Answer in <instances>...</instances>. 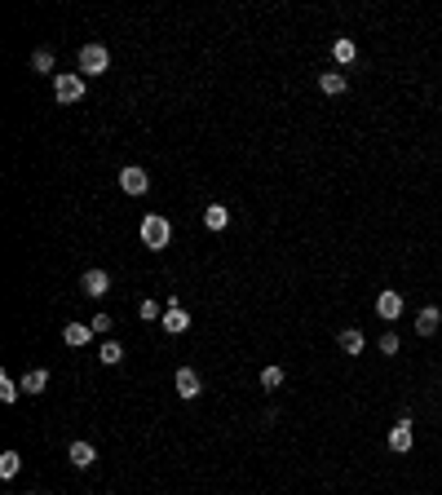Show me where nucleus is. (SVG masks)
I'll use <instances>...</instances> for the list:
<instances>
[{
  "label": "nucleus",
  "mask_w": 442,
  "mask_h": 495,
  "mask_svg": "<svg viewBox=\"0 0 442 495\" xmlns=\"http://www.w3.org/2000/svg\"><path fill=\"white\" fill-rule=\"evenodd\" d=\"M318 89H323L328 98H341V93L350 89V80H345V71H323V76H318Z\"/></svg>",
  "instance_id": "12"
},
{
  "label": "nucleus",
  "mask_w": 442,
  "mask_h": 495,
  "mask_svg": "<svg viewBox=\"0 0 442 495\" xmlns=\"http://www.w3.org/2000/svg\"><path fill=\"white\" fill-rule=\"evenodd\" d=\"M80 287H85V296H93V301H98V296H106V292H111V274H106V270H85V279H80Z\"/></svg>",
  "instance_id": "7"
},
{
  "label": "nucleus",
  "mask_w": 442,
  "mask_h": 495,
  "mask_svg": "<svg viewBox=\"0 0 442 495\" xmlns=\"http://www.w3.org/2000/svg\"><path fill=\"white\" fill-rule=\"evenodd\" d=\"M18 394H22V385H14L9 376H0V398H5V403H14Z\"/></svg>",
  "instance_id": "22"
},
{
  "label": "nucleus",
  "mask_w": 442,
  "mask_h": 495,
  "mask_svg": "<svg viewBox=\"0 0 442 495\" xmlns=\"http://www.w3.org/2000/svg\"><path fill=\"white\" fill-rule=\"evenodd\" d=\"M31 71L49 76V71H53V49H35V53H31Z\"/></svg>",
  "instance_id": "20"
},
{
  "label": "nucleus",
  "mask_w": 442,
  "mask_h": 495,
  "mask_svg": "<svg viewBox=\"0 0 442 495\" xmlns=\"http://www.w3.org/2000/svg\"><path fill=\"white\" fill-rule=\"evenodd\" d=\"M337 345H341V354H350V358H358L367 349V336L358 332V328H341V336H337Z\"/></svg>",
  "instance_id": "9"
},
{
  "label": "nucleus",
  "mask_w": 442,
  "mask_h": 495,
  "mask_svg": "<svg viewBox=\"0 0 442 495\" xmlns=\"http://www.w3.org/2000/svg\"><path fill=\"white\" fill-rule=\"evenodd\" d=\"M137 314H142V319H164V310L155 305V301H142V305H137Z\"/></svg>",
  "instance_id": "24"
},
{
  "label": "nucleus",
  "mask_w": 442,
  "mask_h": 495,
  "mask_svg": "<svg viewBox=\"0 0 442 495\" xmlns=\"http://www.w3.org/2000/svg\"><path fill=\"white\" fill-rule=\"evenodd\" d=\"M411 442H416V433H411V416H402L398 425L389 429V451H398V455H402V451H411Z\"/></svg>",
  "instance_id": "6"
},
{
  "label": "nucleus",
  "mask_w": 442,
  "mask_h": 495,
  "mask_svg": "<svg viewBox=\"0 0 442 495\" xmlns=\"http://www.w3.org/2000/svg\"><path fill=\"white\" fill-rule=\"evenodd\" d=\"M380 354H398V336H393V332L380 336Z\"/></svg>",
  "instance_id": "25"
},
{
  "label": "nucleus",
  "mask_w": 442,
  "mask_h": 495,
  "mask_svg": "<svg viewBox=\"0 0 442 495\" xmlns=\"http://www.w3.org/2000/svg\"><path fill=\"white\" fill-rule=\"evenodd\" d=\"M160 323H164V332H169V336H177V332H186V328H190V314H186L182 305H169Z\"/></svg>",
  "instance_id": "11"
},
{
  "label": "nucleus",
  "mask_w": 442,
  "mask_h": 495,
  "mask_svg": "<svg viewBox=\"0 0 442 495\" xmlns=\"http://www.w3.org/2000/svg\"><path fill=\"white\" fill-rule=\"evenodd\" d=\"M106 67H111L106 44H85L80 49V76H106Z\"/></svg>",
  "instance_id": "3"
},
{
  "label": "nucleus",
  "mask_w": 442,
  "mask_h": 495,
  "mask_svg": "<svg viewBox=\"0 0 442 495\" xmlns=\"http://www.w3.org/2000/svg\"><path fill=\"white\" fill-rule=\"evenodd\" d=\"M261 385H266V389H279V385H283V367H279V363L261 367Z\"/></svg>",
  "instance_id": "21"
},
{
  "label": "nucleus",
  "mask_w": 442,
  "mask_h": 495,
  "mask_svg": "<svg viewBox=\"0 0 442 495\" xmlns=\"http://www.w3.org/2000/svg\"><path fill=\"white\" fill-rule=\"evenodd\" d=\"M332 58H337V62H341V67H350V62H354V58H358V44L350 40V35H341V40H337V44H332Z\"/></svg>",
  "instance_id": "17"
},
{
  "label": "nucleus",
  "mask_w": 442,
  "mask_h": 495,
  "mask_svg": "<svg viewBox=\"0 0 442 495\" xmlns=\"http://www.w3.org/2000/svg\"><path fill=\"white\" fill-rule=\"evenodd\" d=\"M204 226H208V230H226V226H230V208H226V203H208V208H204Z\"/></svg>",
  "instance_id": "14"
},
{
  "label": "nucleus",
  "mask_w": 442,
  "mask_h": 495,
  "mask_svg": "<svg viewBox=\"0 0 442 495\" xmlns=\"http://www.w3.org/2000/svg\"><path fill=\"white\" fill-rule=\"evenodd\" d=\"M18 385H22L27 394H44V389H49V371H44V367H35V371H27V376H22Z\"/></svg>",
  "instance_id": "16"
},
{
  "label": "nucleus",
  "mask_w": 442,
  "mask_h": 495,
  "mask_svg": "<svg viewBox=\"0 0 442 495\" xmlns=\"http://www.w3.org/2000/svg\"><path fill=\"white\" fill-rule=\"evenodd\" d=\"M98 358H102L106 367H115L119 358H124V345H119V341H102V345H98Z\"/></svg>",
  "instance_id": "18"
},
{
  "label": "nucleus",
  "mask_w": 442,
  "mask_h": 495,
  "mask_svg": "<svg viewBox=\"0 0 442 495\" xmlns=\"http://www.w3.org/2000/svg\"><path fill=\"white\" fill-rule=\"evenodd\" d=\"M89 328H93V336L111 332V314H98V319H89Z\"/></svg>",
  "instance_id": "23"
},
{
  "label": "nucleus",
  "mask_w": 442,
  "mask_h": 495,
  "mask_svg": "<svg viewBox=\"0 0 442 495\" xmlns=\"http://www.w3.org/2000/svg\"><path fill=\"white\" fill-rule=\"evenodd\" d=\"M169 239H173V226H169L164 212H151L146 221H142V244H146V248L160 252V248H169Z\"/></svg>",
  "instance_id": "1"
},
{
  "label": "nucleus",
  "mask_w": 442,
  "mask_h": 495,
  "mask_svg": "<svg viewBox=\"0 0 442 495\" xmlns=\"http://www.w3.org/2000/svg\"><path fill=\"white\" fill-rule=\"evenodd\" d=\"M376 314H380L385 323L402 319V296H398V292H380V296H376Z\"/></svg>",
  "instance_id": "10"
},
{
  "label": "nucleus",
  "mask_w": 442,
  "mask_h": 495,
  "mask_svg": "<svg viewBox=\"0 0 442 495\" xmlns=\"http://www.w3.org/2000/svg\"><path fill=\"white\" fill-rule=\"evenodd\" d=\"M53 98L58 102H80V98H85V76H76V71H58V76H53Z\"/></svg>",
  "instance_id": "2"
},
{
  "label": "nucleus",
  "mask_w": 442,
  "mask_h": 495,
  "mask_svg": "<svg viewBox=\"0 0 442 495\" xmlns=\"http://www.w3.org/2000/svg\"><path fill=\"white\" fill-rule=\"evenodd\" d=\"M18 469H22V455H18V451H5V455H0V478H18Z\"/></svg>",
  "instance_id": "19"
},
{
  "label": "nucleus",
  "mask_w": 442,
  "mask_h": 495,
  "mask_svg": "<svg viewBox=\"0 0 442 495\" xmlns=\"http://www.w3.org/2000/svg\"><path fill=\"white\" fill-rule=\"evenodd\" d=\"M173 385H177V398H186V403L204 394V380H199V371H195V367H177Z\"/></svg>",
  "instance_id": "5"
},
{
  "label": "nucleus",
  "mask_w": 442,
  "mask_h": 495,
  "mask_svg": "<svg viewBox=\"0 0 442 495\" xmlns=\"http://www.w3.org/2000/svg\"><path fill=\"white\" fill-rule=\"evenodd\" d=\"M67 460L76 464V469H93V464H98V446H93V442H71L67 446Z\"/></svg>",
  "instance_id": "8"
},
{
  "label": "nucleus",
  "mask_w": 442,
  "mask_h": 495,
  "mask_svg": "<svg viewBox=\"0 0 442 495\" xmlns=\"http://www.w3.org/2000/svg\"><path fill=\"white\" fill-rule=\"evenodd\" d=\"M119 190H124V195H146V190H151V177H146V168H137V164L119 168Z\"/></svg>",
  "instance_id": "4"
},
{
  "label": "nucleus",
  "mask_w": 442,
  "mask_h": 495,
  "mask_svg": "<svg viewBox=\"0 0 442 495\" xmlns=\"http://www.w3.org/2000/svg\"><path fill=\"white\" fill-rule=\"evenodd\" d=\"M62 341L80 349V345H89V341H93V328H89V323H67V328H62Z\"/></svg>",
  "instance_id": "15"
},
{
  "label": "nucleus",
  "mask_w": 442,
  "mask_h": 495,
  "mask_svg": "<svg viewBox=\"0 0 442 495\" xmlns=\"http://www.w3.org/2000/svg\"><path fill=\"white\" fill-rule=\"evenodd\" d=\"M438 323H442V310L438 305H425L420 314H416V332H420V336H434Z\"/></svg>",
  "instance_id": "13"
}]
</instances>
